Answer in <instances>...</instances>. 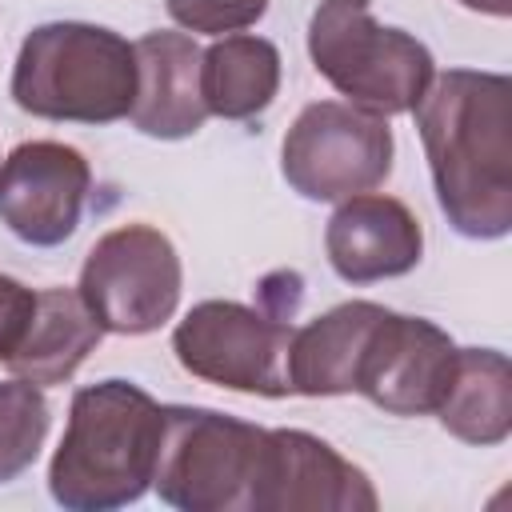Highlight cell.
Wrapping results in <instances>:
<instances>
[{"label":"cell","instance_id":"1","mask_svg":"<svg viewBox=\"0 0 512 512\" xmlns=\"http://www.w3.org/2000/svg\"><path fill=\"white\" fill-rule=\"evenodd\" d=\"M436 200L468 240L512 232V80L504 72L448 68L412 108Z\"/></svg>","mask_w":512,"mask_h":512},{"label":"cell","instance_id":"2","mask_svg":"<svg viewBox=\"0 0 512 512\" xmlns=\"http://www.w3.org/2000/svg\"><path fill=\"white\" fill-rule=\"evenodd\" d=\"M164 404L128 380L80 388L64 440L48 464V492L68 512H112L136 504L156 476Z\"/></svg>","mask_w":512,"mask_h":512},{"label":"cell","instance_id":"3","mask_svg":"<svg viewBox=\"0 0 512 512\" xmlns=\"http://www.w3.org/2000/svg\"><path fill=\"white\" fill-rule=\"evenodd\" d=\"M12 100L40 120L116 124L136 100V44L84 20L40 24L20 44Z\"/></svg>","mask_w":512,"mask_h":512},{"label":"cell","instance_id":"4","mask_svg":"<svg viewBox=\"0 0 512 512\" xmlns=\"http://www.w3.org/2000/svg\"><path fill=\"white\" fill-rule=\"evenodd\" d=\"M272 428L216 408L164 404V440L152 488L180 512H256Z\"/></svg>","mask_w":512,"mask_h":512},{"label":"cell","instance_id":"5","mask_svg":"<svg viewBox=\"0 0 512 512\" xmlns=\"http://www.w3.org/2000/svg\"><path fill=\"white\" fill-rule=\"evenodd\" d=\"M308 56L348 104L384 120L412 112L436 76L432 52L416 36L372 20V0H320Z\"/></svg>","mask_w":512,"mask_h":512},{"label":"cell","instance_id":"6","mask_svg":"<svg viewBox=\"0 0 512 512\" xmlns=\"http://www.w3.org/2000/svg\"><path fill=\"white\" fill-rule=\"evenodd\" d=\"M280 172L292 192L320 204L372 192L392 172V128L356 104H308L280 148Z\"/></svg>","mask_w":512,"mask_h":512},{"label":"cell","instance_id":"7","mask_svg":"<svg viewBox=\"0 0 512 512\" xmlns=\"http://www.w3.org/2000/svg\"><path fill=\"white\" fill-rule=\"evenodd\" d=\"M180 256L152 224L104 232L80 268V296L96 324L116 336H144L172 320L180 304Z\"/></svg>","mask_w":512,"mask_h":512},{"label":"cell","instance_id":"8","mask_svg":"<svg viewBox=\"0 0 512 512\" xmlns=\"http://www.w3.org/2000/svg\"><path fill=\"white\" fill-rule=\"evenodd\" d=\"M288 340L292 324L236 300H204L172 332V352L184 372L248 396L288 392Z\"/></svg>","mask_w":512,"mask_h":512},{"label":"cell","instance_id":"9","mask_svg":"<svg viewBox=\"0 0 512 512\" xmlns=\"http://www.w3.org/2000/svg\"><path fill=\"white\" fill-rule=\"evenodd\" d=\"M92 168L84 152L60 140H28L0 164V220L32 248L64 244L84 212Z\"/></svg>","mask_w":512,"mask_h":512},{"label":"cell","instance_id":"10","mask_svg":"<svg viewBox=\"0 0 512 512\" xmlns=\"http://www.w3.org/2000/svg\"><path fill=\"white\" fill-rule=\"evenodd\" d=\"M456 352L460 348L452 344V336L432 320L388 312L372 344L360 396L392 416H428L452 388Z\"/></svg>","mask_w":512,"mask_h":512},{"label":"cell","instance_id":"11","mask_svg":"<svg viewBox=\"0 0 512 512\" xmlns=\"http://www.w3.org/2000/svg\"><path fill=\"white\" fill-rule=\"evenodd\" d=\"M372 480L328 440L300 428H272L256 512H372Z\"/></svg>","mask_w":512,"mask_h":512},{"label":"cell","instance_id":"12","mask_svg":"<svg viewBox=\"0 0 512 512\" xmlns=\"http://www.w3.org/2000/svg\"><path fill=\"white\" fill-rule=\"evenodd\" d=\"M328 264L348 284H376L404 276L424 256V232L412 208L396 196L360 192L340 200L324 228Z\"/></svg>","mask_w":512,"mask_h":512},{"label":"cell","instance_id":"13","mask_svg":"<svg viewBox=\"0 0 512 512\" xmlns=\"http://www.w3.org/2000/svg\"><path fill=\"white\" fill-rule=\"evenodd\" d=\"M392 308L372 300H348L332 312L292 328L288 340V392L296 396H348L360 392L372 344Z\"/></svg>","mask_w":512,"mask_h":512},{"label":"cell","instance_id":"14","mask_svg":"<svg viewBox=\"0 0 512 512\" xmlns=\"http://www.w3.org/2000/svg\"><path fill=\"white\" fill-rule=\"evenodd\" d=\"M128 120L156 140H184L204 128L200 48L188 32H148L136 40V100Z\"/></svg>","mask_w":512,"mask_h":512},{"label":"cell","instance_id":"15","mask_svg":"<svg viewBox=\"0 0 512 512\" xmlns=\"http://www.w3.org/2000/svg\"><path fill=\"white\" fill-rule=\"evenodd\" d=\"M100 336H104V328L96 324V316L88 312V304L76 288H44V292H36L24 336L8 352L4 364L20 380L52 388V384L72 380V372L100 344Z\"/></svg>","mask_w":512,"mask_h":512},{"label":"cell","instance_id":"16","mask_svg":"<svg viewBox=\"0 0 512 512\" xmlns=\"http://www.w3.org/2000/svg\"><path fill=\"white\" fill-rule=\"evenodd\" d=\"M440 424L464 444H504L512 436V368L496 348H460L448 396L436 408Z\"/></svg>","mask_w":512,"mask_h":512},{"label":"cell","instance_id":"17","mask_svg":"<svg viewBox=\"0 0 512 512\" xmlns=\"http://www.w3.org/2000/svg\"><path fill=\"white\" fill-rule=\"evenodd\" d=\"M280 88V52L264 36H220L200 52V96L208 116L252 120Z\"/></svg>","mask_w":512,"mask_h":512},{"label":"cell","instance_id":"18","mask_svg":"<svg viewBox=\"0 0 512 512\" xmlns=\"http://www.w3.org/2000/svg\"><path fill=\"white\" fill-rule=\"evenodd\" d=\"M48 420L52 416L40 384H28L20 376L0 380V484L32 468L48 436Z\"/></svg>","mask_w":512,"mask_h":512},{"label":"cell","instance_id":"19","mask_svg":"<svg viewBox=\"0 0 512 512\" xmlns=\"http://www.w3.org/2000/svg\"><path fill=\"white\" fill-rule=\"evenodd\" d=\"M164 8L188 32L224 36L252 28L268 12V0H164Z\"/></svg>","mask_w":512,"mask_h":512},{"label":"cell","instance_id":"20","mask_svg":"<svg viewBox=\"0 0 512 512\" xmlns=\"http://www.w3.org/2000/svg\"><path fill=\"white\" fill-rule=\"evenodd\" d=\"M32 304H36V292L0 272V360H8V352L20 344Z\"/></svg>","mask_w":512,"mask_h":512},{"label":"cell","instance_id":"21","mask_svg":"<svg viewBox=\"0 0 512 512\" xmlns=\"http://www.w3.org/2000/svg\"><path fill=\"white\" fill-rule=\"evenodd\" d=\"M464 8H472V12H484V16H508L512 12V0H460Z\"/></svg>","mask_w":512,"mask_h":512}]
</instances>
